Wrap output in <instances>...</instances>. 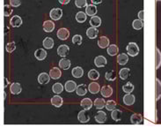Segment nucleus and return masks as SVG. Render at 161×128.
Returning a JSON list of instances; mask_svg holds the SVG:
<instances>
[{
    "mask_svg": "<svg viewBox=\"0 0 161 128\" xmlns=\"http://www.w3.org/2000/svg\"><path fill=\"white\" fill-rule=\"evenodd\" d=\"M105 78H106L107 81H114L116 79V73H115V71L107 72H106V74H105Z\"/></svg>",
    "mask_w": 161,
    "mask_h": 128,
    "instance_id": "41",
    "label": "nucleus"
},
{
    "mask_svg": "<svg viewBox=\"0 0 161 128\" xmlns=\"http://www.w3.org/2000/svg\"><path fill=\"white\" fill-rule=\"evenodd\" d=\"M10 91L13 95H18L21 91H22V88L19 83L17 82H13L10 86Z\"/></svg>",
    "mask_w": 161,
    "mask_h": 128,
    "instance_id": "7",
    "label": "nucleus"
},
{
    "mask_svg": "<svg viewBox=\"0 0 161 128\" xmlns=\"http://www.w3.org/2000/svg\"><path fill=\"white\" fill-rule=\"evenodd\" d=\"M71 73H72V75H73L74 78L79 79V78H81V77L83 76L84 71H83V69H82L80 67H77L72 69Z\"/></svg>",
    "mask_w": 161,
    "mask_h": 128,
    "instance_id": "30",
    "label": "nucleus"
},
{
    "mask_svg": "<svg viewBox=\"0 0 161 128\" xmlns=\"http://www.w3.org/2000/svg\"><path fill=\"white\" fill-rule=\"evenodd\" d=\"M77 88H78V86L76 84V82L73 81H68L65 83V88L66 92H69V93L74 92L77 89Z\"/></svg>",
    "mask_w": 161,
    "mask_h": 128,
    "instance_id": "13",
    "label": "nucleus"
},
{
    "mask_svg": "<svg viewBox=\"0 0 161 128\" xmlns=\"http://www.w3.org/2000/svg\"><path fill=\"white\" fill-rule=\"evenodd\" d=\"M10 24L13 28H18L22 24V19L18 15H14L13 17L10 19Z\"/></svg>",
    "mask_w": 161,
    "mask_h": 128,
    "instance_id": "9",
    "label": "nucleus"
},
{
    "mask_svg": "<svg viewBox=\"0 0 161 128\" xmlns=\"http://www.w3.org/2000/svg\"><path fill=\"white\" fill-rule=\"evenodd\" d=\"M155 54H156V57H155V64H156L155 69L158 70L161 66V52L160 51H159V49L158 47H156V49H155Z\"/></svg>",
    "mask_w": 161,
    "mask_h": 128,
    "instance_id": "26",
    "label": "nucleus"
},
{
    "mask_svg": "<svg viewBox=\"0 0 161 128\" xmlns=\"http://www.w3.org/2000/svg\"><path fill=\"white\" fill-rule=\"evenodd\" d=\"M88 90L90 93H92L93 95H95L97 93H99L100 90H101V88H100V84L97 83V82H92L90 83L89 86H88Z\"/></svg>",
    "mask_w": 161,
    "mask_h": 128,
    "instance_id": "14",
    "label": "nucleus"
},
{
    "mask_svg": "<svg viewBox=\"0 0 161 128\" xmlns=\"http://www.w3.org/2000/svg\"><path fill=\"white\" fill-rule=\"evenodd\" d=\"M120 78L122 80V81H125L126 79H128V77L129 76V68H122L120 70L119 72Z\"/></svg>",
    "mask_w": 161,
    "mask_h": 128,
    "instance_id": "37",
    "label": "nucleus"
},
{
    "mask_svg": "<svg viewBox=\"0 0 161 128\" xmlns=\"http://www.w3.org/2000/svg\"><path fill=\"white\" fill-rule=\"evenodd\" d=\"M12 13H13V9L10 7V5H5V7H4V15H5V17H8Z\"/></svg>",
    "mask_w": 161,
    "mask_h": 128,
    "instance_id": "46",
    "label": "nucleus"
},
{
    "mask_svg": "<svg viewBox=\"0 0 161 128\" xmlns=\"http://www.w3.org/2000/svg\"><path fill=\"white\" fill-rule=\"evenodd\" d=\"M138 18H139V19H141V20H143V19H144V12H143V10L140 11L138 13Z\"/></svg>",
    "mask_w": 161,
    "mask_h": 128,
    "instance_id": "48",
    "label": "nucleus"
},
{
    "mask_svg": "<svg viewBox=\"0 0 161 128\" xmlns=\"http://www.w3.org/2000/svg\"><path fill=\"white\" fill-rule=\"evenodd\" d=\"M51 104H52L53 106H55L56 108H60L63 105V104H64V100L59 95H55L51 99Z\"/></svg>",
    "mask_w": 161,
    "mask_h": 128,
    "instance_id": "15",
    "label": "nucleus"
},
{
    "mask_svg": "<svg viewBox=\"0 0 161 128\" xmlns=\"http://www.w3.org/2000/svg\"><path fill=\"white\" fill-rule=\"evenodd\" d=\"M49 16L53 20H59L63 16V10L60 8H54L50 11Z\"/></svg>",
    "mask_w": 161,
    "mask_h": 128,
    "instance_id": "2",
    "label": "nucleus"
},
{
    "mask_svg": "<svg viewBox=\"0 0 161 128\" xmlns=\"http://www.w3.org/2000/svg\"><path fill=\"white\" fill-rule=\"evenodd\" d=\"M122 110H120V109H114V110H112V113H111V118L113 120H115V121H120L121 119H122Z\"/></svg>",
    "mask_w": 161,
    "mask_h": 128,
    "instance_id": "29",
    "label": "nucleus"
},
{
    "mask_svg": "<svg viewBox=\"0 0 161 128\" xmlns=\"http://www.w3.org/2000/svg\"><path fill=\"white\" fill-rule=\"evenodd\" d=\"M57 37L59 38L60 40H63V41H65V40H67L70 36V32L69 30L67 29H65V28H62V29H60L58 31H57Z\"/></svg>",
    "mask_w": 161,
    "mask_h": 128,
    "instance_id": "4",
    "label": "nucleus"
},
{
    "mask_svg": "<svg viewBox=\"0 0 161 128\" xmlns=\"http://www.w3.org/2000/svg\"><path fill=\"white\" fill-rule=\"evenodd\" d=\"M58 1H59L60 4H62V5H67L70 2V0H58Z\"/></svg>",
    "mask_w": 161,
    "mask_h": 128,
    "instance_id": "50",
    "label": "nucleus"
},
{
    "mask_svg": "<svg viewBox=\"0 0 161 128\" xmlns=\"http://www.w3.org/2000/svg\"><path fill=\"white\" fill-rule=\"evenodd\" d=\"M88 78L92 81H97L100 78V73L95 69H92L88 72Z\"/></svg>",
    "mask_w": 161,
    "mask_h": 128,
    "instance_id": "35",
    "label": "nucleus"
},
{
    "mask_svg": "<svg viewBox=\"0 0 161 128\" xmlns=\"http://www.w3.org/2000/svg\"><path fill=\"white\" fill-rule=\"evenodd\" d=\"M122 90L124 91L125 93H127V94L131 93V92L134 90V86L132 85L131 82H127V83L122 87Z\"/></svg>",
    "mask_w": 161,
    "mask_h": 128,
    "instance_id": "40",
    "label": "nucleus"
},
{
    "mask_svg": "<svg viewBox=\"0 0 161 128\" xmlns=\"http://www.w3.org/2000/svg\"><path fill=\"white\" fill-rule=\"evenodd\" d=\"M94 119L96 120L97 123L99 124H103L106 122V114L104 112V111H102V110H100V111H98L95 115V117H94Z\"/></svg>",
    "mask_w": 161,
    "mask_h": 128,
    "instance_id": "8",
    "label": "nucleus"
},
{
    "mask_svg": "<svg viewBox=\"0 0 161 128\" xmlns=\"http://www.w3.org/2000/svg\"><path fill=\"white\" fill-rule=\"evenodd\" d=\"M5 50H6L7 52H13L14 51L16 50V43H15V42H12V43H7L6 46H5Z\"/></svg>",
    "mask_w": 161,
    "mask_h": 128,
    "instance_id": "43",
    "label": "nucleus"
},
{
    "mask_svg": "<svg viewBox=\"0 0 161 128\" xmlns=\"http://www.w3.org/2000/svg\"><path fill=\"white\" fill-rule=\"evenodd\" d=\"M59 67L63 69V70H68L70 67V61L67 58H62L59 61Z\"/></svg>",
    "mask_w": 161,
    "mask_h": 128,
    "instance_id": "32",
    "label": "nucleus"
},
{
    "mask_svg": "<svg viewBox=\"0 0 161 128\" xmlns=\"http://www.w3.org/2000/svg\"><path fill=\"white\" fill-rule=\"evenodd\" d=\"M156 86H155V100L158 101L161 97V81L156 78Z\"/></svg>",
    "mask_w": 161,
    "mask_h": 128,
    "instance_id": "20",
    "label": "nucleus"
},
{
    "mask_svg": "<svg viewBox=\"0 0 161 128\" xmlns=\"http://www.w3.org/2000/svg\"><path fill=\"white\" fill-rule=\"evenodd\" d=\"M94 65H95L97 67H100V68L106 67V57H103V56H98V57H95V59H94Z\"/></svg>",
    "mask_w": 161,
    "mask_h": 128,
    "instance_id": "11",
    "label": "nucleus"
},
{
    "mask_svg": "<svg viewBox=\"0 0 161 128\" xmlns=\"http://www.w3.org/2000/svg\"><path fill=\"white\" fill-rule=\"evenodd\" d=\"M99 34V30L96 29V28H93V27H91L86 30V35H87L88 38L90 39H94V38L97 37Z\"/></svg>",
    "mask_w": 161,
    "mask_h": 128,
    "instance_id": "24",
    "label": "nucleus"
},
{
    "mask_svg": "<svg viewBox=\"0 0 161 128\" xmlns=\"http://www.w3.org/2000/svg\"><path fill=\"white\" fill-rule=\"evenodd\" d=\"M82 40H83V38L80 35H75L72 38V43L77 45H80L82 43Z\"/></svg>",
    "mask_w": 161,
    "mask_h": 128,
    "instance_id": "45",
    "label": "nucleus"
},
{
    "mask_svg": "<svg viewBox=\"0 0 161 128\" xmlns=\"http://www.w3.org/2000/svg\"><path fill=\"white\" fill-rule=\"evenodd\" d=\"M34 57H36L38 60H44L47 57V51L43 49H38L34 52Z\"/></svg>",
    "mask_w": 161,
    "mask_h": 128,
    "instance_id": "18",
    "label": "nucleus"
},
{
    "mask_svg": "<svg viewBox=\"0 0 161 128\" xmlns=\"http://www.w3.org/2000/svg\"><path fill=\"white\" fill-rule=\"evenodd\" d=\"M7 86H8V81H7V79H6V78H5V86H4V87H5V88L7 87Z\"/></svg>",
    "mask_w": 161,
    "mask_h": 128,
    "instance_id": "51",
    "label": "nucleus"
},
{
    "mask_svg": "<svg viewBox=\"0 0 161 128\" xmlns=\"http://www.w3.org/2000/svg\"><path fill=\"white\" fill-rule=\"evenodd\" d=\"M78 119L80 123H88L89 120H90V117H89V115L87 114V110L84 109V110L79 111V113L78 115Z\"/></svg>",
    "mask_w": 161,
    "mask_h": 128,
    "instance_id": "3",
    "label": "nucleus"
},
{
    "mask_svg": "<svg viewBox=\"0 0 161 128\" xmlns=\"http://www.w3.org/2000/svg\"><path fill=\"white\" fill-rule=\"evenodd\" d=\"M86 13L84 12H78V13L76 14V19L77 21L79 23H84L86 20Z\"/></svg>",
    "mask_w": 161,
    "mask_h": 128,
    "instance_id": "36",
    "label": "nucleus"
},
{
    "mask_svg": "<svg viewBox=\"0 0 161 128\" xmlns=\"http://www.w3.org/2000/svg\"><path fill=\"white\" fill-rule=\"evenodd\" d=\"M70 51V48L68 45H65V44H63V45H60L59 47L57 48V54L59 55V57H66L68 54H69Z\"/></svg>",
    "mask_w": 161,
    "mask_h": 128,
    "instance_id": "5",
    "label": "nucleus"
},
{
    "mask_svg": "<svg viewBox=\"0 0 161 128\" xmlns=\"http://www.w3.org/2000/svg\"><path fill=\"white\" fill-rule=\"evenodd\" d=\"M156 1H161V0H156Z\"/></svg>",
    "mask_w": 161,
    "mask_h": 128,
    "instance_id": "52",
    "label": "nucleus"
},
{
    "mask_svg": "<svg viewBox=\"0 0 161 128\" xmlns=\"http://www.w3.org/2000/svg\"><path fill=\"white\" fill-rule=\"evenodd\" d=\"M86 13L88 15V16H95V14L97 13V7L95 6V5H88L86 8Z\"/></svg>",
    "mask_w": 161,
    "mask_h": 128,
    "instance_id": "23",
    "label": "nucleus"
},
{
    "mask_svg": "<svg viewBox=\"0 0 161 128\" xmlns=\"http://www.w3.org/2000/svg\"><path fill=\"white\" fill-rule=\"evenodd\" d=\"M42 44H43V47L46 50H50L54 47V40L50 37H46L43 40Z\"/></svg>",
    "mask_w": 161,
    "mask_h": 128,
    "instance_id": "28",
    "label": "nucleus"
},
{
    "mask_svg": "<svg viewBox=\"0 0 161 128\" xmlns=\"http://www.w3.org/2000/svg\"><path fill=\"white\" fill-rule=\"evenodd\" d=\"M135 95H131L130 93L129 94H127V95H125L123 96V104L125 105H127V106H131V105H133L135 104Z\"/></svg>",
    "mask_w": 161,
    "mask_h": 128,
    "instance_id": "10",
    "label": "nucleus"
},
{
    "mask_svg": "<svg viewBox=\"0 0 161 128\" xmlns=\"http://www.w3.org/2000/svg\"><path fill=\"white\" fill-rule=\"evenodd\" d=\"M92 104H93V103H92V101L90 98H84L81 101V103H80L81 107H83L84 109H86V110L91 109V108L92 107Z\"/></svg>",
    "mask_w": 161,
    "mask_h": 128,
    "instance_id": "19",
    "label": "nucleus"
},
{
    "mask_svg": "<svg viewBox=\"0 0 161 128\" xmlns=\"http://www.w3.org/2000/svg\"><path fill=\"white\" fill-rule=\"evenodd\" d=\"M49 75L53 80H57L62 75V72L58 67H53L49 71Z\"/></svg>",
    "mask_w": 161,
    "mask_h": 128,
    "instance_id": "17",
    "label": "nucleus"
},
{
    "mask_svg": "<svg viewBox=\"0 0 161 128\" xmlns=\"http://www.w3.org/2000/svg\"><path fill=\"white\" fill-rule=\"evenodd\" d=\"M126 51L128 52V55L130 57H137V55L139 53V47L137 43H129L126 47Z\"/></svg>",
    "mask_w": 161,
    "mask_h": 128,
    "instance_id": "1",
    "label": "nucleus"
},
{
    "mask_svg": "<svg viewBox=\"0 0 161 128\" xmlns=\"http://www.w3.org/2000/svg\"><path fill=\"white\" fill-rule=\"evenodd\" d=\"M75 5L78 8H82V7H86L87 6V1L86 0H76Z\"/></svg>",
    "mask_w": 161,
    "mask_h": 128,
    "instance_id": "44",
    "label": "nucleus"
},
{
    "mask_svg": "<svg viewBox=\"0 0 161 128\" xmlns=\"http://www.w3.org/2000/svg\"><path fill=\"white\" fill-rule=\"evenodd\" d=\"M92 3L93 5H99V4H101L102 0H91Z\"/></svg>",
    "mask_w": 161,
    "mask_h": 128,
    "instance_id": "49",
    "label": "nucleus"
},
{
    "mask_svg": "<svg viewBox=\"0 0 161 128\" xmlns=\"http://www.w3.org/2000/svg\"><path fill=\"white\" fill-rule=\"evenodd\" d=\"M128 60H129V57L127 54L125 53H122V54H119L118 57H117V62L119 65H122V66H124L128 63Z\"/></svg>",
    "mask_w": 161,
    "mask_h": 128,
    "instance_id": "27",
    "label": "nucleus"
},
{
    "mask_svg": "<svg viewBox=\"0 0 161 128\" xmlns=\"http://www.w3.org/2000/svg\"><path fill=\"white\" fill-rule=\"evenodd\" d=\"M21 4V0H10V5L13 7H18Z\"/></svg>",
    "mask_w": 161,
    "mask_h": 128,
    "instance_id": "47",
    "label": "nucleus"
},
{
    "mask_svg": "<svg viewBox=\"0 0 161 128\" xmlns=\"http://www.w3.org/2000/svg\"><path fill=\"white\" fill-rule=\"evenodd\" d=\"M52 90L53 92L55 93V94H61L63 90H64V87L63 85L61 84V83H55L53 87H52Z\"/></svg>",
    "mask_w": 161,
    "mask_h": 128,
    "instance_id": "38",
    "label": "nucleus"
},
{
    "mask_svg": "<svg viewBox=\"0 0 161 128\" xmlns=\"http://www.w3.org/2000/svg\"><path fill=\"white\" fill-rule=\"evenodd\" d=\"M54 29H55V23L53 21H51V20L44 21V23H43V30L45 32L50 33Z\"/></svg>",
    "mask_w": 161,
    "mask_h": 128,
    "instance_id": "16",
    "label": "nucleus"
},
{
    "mask_svg": "<svg viewBox=\"0 0 161 128\" xmlns=\"http://www.w3.org/2000/svg\"><path fill=\"white\" fill-rule=\"evenodd\" d=\"M93 104H94L95 108L98 109H101L104 107H106V102H105V100L102 99V98H96Z\"/></svg>",
    "mask_w": 161,
    "mask_h": 128,
    "instance_id": "33",
    "label": "nucleus"
},
{
    "mask_svg": "<svg viewBox=\"0 0 161 128\" xmlns=\"http://www.w3.org/2000/svg\"><path fill=\"white\" fill-rule=\"evenodd\" d=\"M106 51H107V54H108V55H110V56H115V55H117V53L119 51V49L117 47V45H115V44H111L110 46H108Z\"/></svg>",
    "mask_w": 161,
    "mask_h": 128,
    "instance_id": "34",
    "label": "nucleus"
},
{
    "mask_svg": "<svg viewBox=\"0 0 161 128\" xmlns=\"http://www.w3.org/2000/svg\"><path fill=\"white\" fill-rule=\"evenodd\" d=\"M90 25L93 28H99L101 25V19L99 16H92L90 19Z\"/></svg>",
    "mask_w": 161,
    "mask_h": 128,
    "instance_id": "25",
    "label": "nucleus"
},
{
    "mask_svg": "<svg viewBox=\"0 0 161 128\" xmlns=\"http://www.w3.org/2000/svg\"><path fill=\"white\" fill-rule=\"evenodd\" d=\"M132 27L136 30H140L143 27V20H141V19H135L133 21V23H132Z\"/></svg>",
    "mask_w": 161,
    "mask_h": 128,
    "instance_id": "39",
    "label": "nucleus"
},
{
    "mask_svg": "<svg viewBox=\"0 0 161 128\" xmlns=\"http://www.w3.org/2000/svg\"><path fill=\"white\" fill-rule=\"evenodd\" d=\"M116 107V103L114 100H109L106 103V109L107 110H114Z\"/></svg>",
    "mask_w": 161,
    "mask_h": 128,
    "instance_id": "42",
    "label": "nucleus"
},
{
    "mask_svg": "<svg viewBox=\"0 0 161 128\" xmlns=\"http://www.w3.org/2000/svg\"><path fill=\"white\" fill-rule=\"evenodd\" d=\"M98 45H99V47L101 48V49H105V48L108 47L109 39L106 36H101L98 40Z\"/></svg>",
    "mask_w": 161,
    "mask_h": 128,
    "instance_id": "21",
    "label": "nucleus"
},
{
    "mask_svg": "<svg viewBox=\"0 0 161 128\" xmlns=\"http://www.w3.org/2000/svg\"><path fill=\"white\" fill-rule=\"evenodd\" d=\"M130 122L133 125H138L143 122V116L141 114L135 113L130 117Z\"/></svg>",
    "mask_w": 161,
    "mask_h": 128,
    "instance_id": "22",
    "label": "nucleus"
},
{
    "mask_svg": "<svg viewBox=\"0 0 161 128\" xmlns=\"http://www.w3.org/2000/svg\"><path fill=\"white\" fill-rule=\"evenodd\" d=\"M50 75H49L46 72H42L40 75L38 76V82L41 85H46L50 81Z\"/></svg>",
    "mask_w": 161,
    "mask_h": 128,
    "instance_id": "6",
    "label": "nucleus"
},
{
    "mask_svg": "<svg viewBox=\"0 0 161 128\" xmlns=\"http://www.w3.org/2000/svg\"><path fill=\"white\" fill-rule=\"evenodd\" d=\"M76 92H77V95L79 96H84L87 93V87L85 84H80L79 86H78Z\"/></svg>",
    "mask_w": 161,
    "mask_h": 128,
    "instance_id": "31",
    "label": "nucleus"
},
{
    "mask_svg": "<svg viewBox=\"0 0 161 128\" xmlns=\"http://www.w3.org/2000/svg\"><path fill=\"white\" fill-rule=\"evenodd\" d=\"M101 95L103 97H110L111 95H113V88H111L110 86H103L101 90Z\"/></svg>",
    "mask_w": 161,
    "mask_h": 128,
    "instance_id": "12",
    "label": "nucleus"
}]
</instances>
